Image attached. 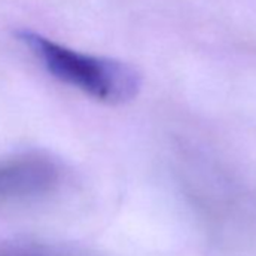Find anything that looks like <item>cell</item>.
Listing matches in <instances>:
<instances>
[{
  "label": "cell",
  "instance_id": "1",
  "mask_svg": "<svg viewBox=\"0 0 256 256\" xmlns=\"http://www.w3.org/2000/svg\"><path fill=\"white\" fill-rule=\"evenodd\" d=\"M18 40L59 82L107 104H125L138 96L140 74L125 62L84 54L35 30H18Z\"/></svg>",
  "mask_w": 256,
  "mask_h": 256
},
{
  "label": "cell",
  "instance_id": "2",
  "mask_svg": "<svg viewBox=\"0 0 256 256\" xmlns=\"http://www.w3.org/2000/svg\"><path fill=\"white\" fill-rule=\"evenodd\" d=\"M65 170L52 156L28 152L0 162V205L41 200L62 186Z\"/></svg>",
  "mask_w": 256,
  "mask_h": 256
},
{
  "label": "cell",
  "instance_id": "3",
  "mask_svg": "<svg viewBox=\"0 0 256 256\" xmlns=\"http://www.w3.org/2000/svg\"><path fill=\"white\" fill-rule=\"evenodd\" d=\"M0 256H68L48 246L22 241V240H4L0 241Z\"/></svg>",
  "mask_w": 256,
  "mask_h": 256
}]
</instances>
